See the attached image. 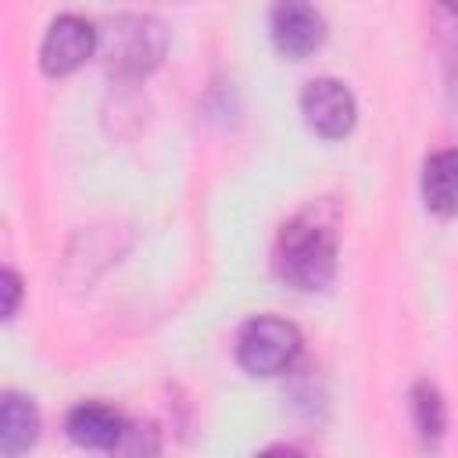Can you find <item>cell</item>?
<instances>
[{
	"label": "cell",
	"instance_id": "8",
	"mask_svg": "<svg viewBox=\"0 0 458 458\" xmlns=\"http://www.w3.org/2000/svg\"><path fill=\"white\" fill-rule=\"evenodd\" d=\"M39 440V408L32 397L18 390H4L0 397V454L18 458Z\"/></svg>",
	"mask_w": 458,
	"mask_h": 458
},
{
	"label": "cell",
	"instance_id": "10",
	"mask_svg": "<svg viewBox=\"0 0 458 458\" xmlns=\"http://www.w3.org/2000/svg\"><path fill=\"white\" fill-rule=\"evenodd\" d=\"M408 404H411V422H415L419 437L426 444H437L447 429V404H444L440 390L429 379H419L408 394Z\"/></svg>",
	"mask_w": 458,
	"mask_h": 458
},
{
	"label": "cell",
	"instance_id": "1",
	"mask_svg": "<svg viewBox=\"0 0 458 458\" xmlns=\"http://www.w3.org/2000/svg\"><path fill=\"white\" fill-rule=\"evenodd\" d=\"M336 254L340 250H336L333 229L322 225L318 218L297 215L279 229L272 265L286 286H293L301 293H315V290L329 286V279L336 276Z\"/></svg>",
	"mask_w": 458,
	"mask_h": 458
},
{
	"label": "cell",
	"instance_id": "11",
	"mask_svg": "<svg viewBox=\"0 0 458 458\" xmlns=\"http://www.w3.org/2000/svg\"><path fill=\"white\" fill-rule=\"evenodd\" d=\"M157 454H161V429L150 419H125V429L111 458H157Z\"/></svg>",
	"mask_w": 458,
	"mask_h": 458
},
{
	"label": "cell",
	"instance_id": "3",
	"mask_svg": "<svg viewBox=\"0 0 458 458\" xmlns=\"http://www.w3.org/2000/svg\"><path fill=\"white\" fill-rule=\"evenodd\" d=\"M301 329L279 315H254L236 333V361L250 376H283L301 358Z\"/></svg>",
	"mask_w": 458,
	"mask_h": 458
},
{
	"label": "cell",
	"instance_id": "5",
	"mask_svg": "<svg viewBox=\"0 0 458 458\" xmlns=\"http://www.w3.org/2000/svg\"><path fill=\"white\" fill-rule=\"evenodd\" d=\"M100 43V32L89 18L82 14H57L39 43V68L47 75H72L82 68Z\"/></svg>",
	"mask_w": 458,
	"mask_h": 458
},
{
	"label": "cell",
	"instance_id": "4",
	"mask_svg": "<svg viewBox=\"0 0 458 458\" xmlns=\"http://www.w3.org/2000/svg\"><path fill=\"white\" fill-rule=\"evenodd\" d=\"M301 114L322 140H344L358 122V100L344 79L318 75L301 89Z\"/></svg>",
	"mask_w": 458,
	"mask_h": 458
},
{
	"label": "cell",
	"instance_id": "7",
	"mask_svg": "<svg viewBox=\"0 0 458 458\" xmlns=\"http://www.w3.org/2000/svg\"><path fill=\"white\" fill-rule=\"evenodd\" d=\"M125 429V415L114 411L104 401H82L64 415V433L72 444L86 447V451H114L118 437Z\"/></svg>",
	"mask_w": 458,
	"mask_h": 458
},
{
	"label": "cell",
	"instance_id": "13",
	"mask_svg": "<svg viewBox=\"0 0 458 458\" xmlns=\"http://www.w3.org/2000/svg\"><path fill=\"white\" fill-rule=\"evenodd\" d=\"M254 458H304V451H297V447H290V444H272V447H265V451L254 454Z\"/></svg>",
	"mask_w": 458,
	"mask_h": 458
},
{
	"label": "cell",
	"instance_id": "9",
	"mask_svg": "<svg viewBox=\"0 0 458 458\" xmlns=\"http://www.w3.org/2000/svg\"><path fill=\"white\" fill-rule=\"evenodd\" d=\"M422 200L433 215L454 218L458 215V147L433 150L422 165Z\"/></svg>",
	"mask_w": 458,
	"mask_h": 458
},
{
	"label": "cell",
	"instance_id": "6",
	"mask_svg": "<svg viewBox=\"0 0 458 458\" xmlns=\"http://www.w3.org/2000/svg\"><path fill=\"white\" fill-rule=\"evenodd\" d=\"M268 36H272V47L283 57L304 61L308 54H315L322 47V39H326V18L311 4L286 0V4H276L268 11Z\"/></svg>",
	"mask_w": 458,
	"mask_h": 458
},
{
	"label": "cell",
	"instance_id": "2",
	"mask_svg": "<svg viewBox=\"0 0 458 458\" xmlns=\"http://www.w3.org/2000/svg\"><path fill=\"white\" fill-rule=\"evenodd\" d=\"M168 50V32L154 14H118L107 29V68L122 79L150 75Z\"/></svg>",
	"mask_w": 458,
	"mask_h": 458
},
{
	"label": "cell",
	"instance_id": "12",
	"mask_svg": "<svg viewBox=\"0 0 458 458\" xmlns=\"http://www.w3.org/2000/svg\"><path fill=\"white\" fill-rule=\"evenodd\" d=\"M0 290H4V318L11 322L18 304H21V276L14 268H4L0 272Z\"/></svg>",
	"mask_w": 458,
	"mask_h": 458
}]
</instances>
